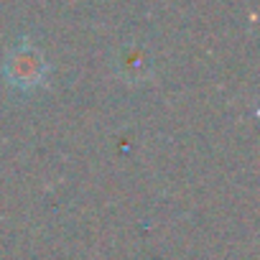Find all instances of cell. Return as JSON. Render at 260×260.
Listing matches in <instances>:
<instances>
[{"instance_id": "1", "label": "cell", "mask_w": 260, "mask_h": 260, "mask_svg": "<svg viewBox=\"0 0 260 260\" xmlns=\"http://www.w3.org/2000/svg\"><path fill=\"white\" fill-rule=\"evenodd\" d=\"M3 74H6L8 84H13L18 89H34V87L44 84V79L49 74V64L31 41H21L8 54V59L3 64Z\"/></svg>"}, {"instance_id": "2", "label": "cell", "mask_w": 260, "mask_h": 260, "mask_svg": "<svg viewBox=\"0 0 260 260\" xmlns=\"http://www.w3.org/2000/svg\"><path fill=\"white\" fill-rule=\"evenodd\" d=\"M117 69L122 72V77H127L130 82H136V79H143V77L151 72V61L143 59L136 46H127L125 51H120Z\"/></svg>"}]
</instances>
